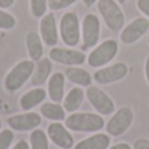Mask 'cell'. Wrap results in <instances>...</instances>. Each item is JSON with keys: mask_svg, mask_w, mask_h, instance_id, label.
<instances>
[{"mask_svg": "<svg viewBox=\"0 0 149 149\" xmlns=\"http://www.w3.org/2000/svg\"><path fill=\"white\" fill-rule=\"evenodd\" d=\"M86 97H88V101L90 102V105L101 115H110L115 110L114 101L100 88L89 86L86 90Z\"/></svg>", "mask_w": 149, "mask_h": 149, "instance_id": "obj_9", "label": "cell"}, {"mask_svg": "<svg viewBox=\"0 0 149 149\" xmlns=\"http://www.w3.org/2000/svg\"><path fill=\"white\" fill-rule=\"evenodd\" d=\"M134 149H149V140L148 139H139L135 141Z\"/></svg>", "mask_w": 149, "mask_h": 149, "instance_id": "obj_29", "label": "cell"}, {"mask_svg": "<svg viewBox=\"0 0 149 149\" xmlns=\"http://www.w3.org/2000/svg\"><path fill=\"white\" fill-rule=\"evenodd\" d=\"M77 0H47L49 3V8L51 10H62L64 8H68L70 5L74 4Z\"/></svg>", "mask_w": 149, "mask_h": 149, "instance_id": "obj_27", "label": "cell"}, {"mask_svg": "<svg viewBox=\"0 0 149 149\" xmlns=\"http://www.w3.org/2000/svg\"><path fill=\"white\" fill-rule=\"evenodd\" d=\"M25 45L30 60L38 62L43 58V41L36 31H28L25 37Z\"/></svg>", "mask_w": 149, "mask_h": 149, "instance_id": "obj_18", "label": "cell"}, {"mask_svg": "<svg viewBox=\"0 0 149 149\" xmlns=\"http://www.w3.org/2000/svg\"><path fill=\"white\" fill-rule=\"evenodd\" d=\"M34 67H36V64H34L33 60H21V62H18L5 76V89L8 92H17L18 89H21L26 84V81L31 79Z\"/></svg>", "mask_w": 149, "mask_h": 149, "instance_id": "obj_2", "label": "cell"}, {"mask_svg": "<svg viewBox=\"0 0 149 149\" xmlns=\"http://www.w3.org/2000/svg\"><path fill=\"white\" fill-rule=\"evenodd\" d=\"M10 149H29V144H28V141H25V140H20L18 143L15 144V147L10 148Z\"/></svg>", "mask_w": 149, "mask_h": 149, "instance_id": "obj_30", "label": "cell"}, {"mask_svg": "<svg viewBox=\"0 0 149 149\" xmlns=\"http://www.w3.org/2000/svg\"><path fill=\"white\" fill-rule=\"evenodd\" d=\"M15 0H0V8L1 9H7V8L12 7Z\"/></svg>", "mask_w": 149, "mask_h": 149, "instance_id": "obj_31", "label": "cell"}, {"mask_svg": "<svg viewBox=\"0 0 149 149\" xmlns=\"http://www.w3.org/2000/svg\"><path fill=\"white\" fill-rule=\"evenodd\" d=\"M97 1L98 0H82V3L85 4V7H88V8L92 7V5L94 4V3H97Z\"/></svg>", "mask_w": 149, "mask_h": 149, "instance_id": "obj_34", "label": "cell"}, {"mask_svg": "<svg viewBox=\"0 0 149 149\" xmlns=\"http://www.w3.org/2000/svg\"><path fill=\"white\" fill-rule=\"evenodd\" d=\"M145 77H147V81L149 84V55H148L147 60H145Z\"/></svg>", "mask_w": 149, "mask_h": 149, "instance_id": "obj_33", "label": "cell"}, {"mask_svg": "<svg viewBox=\"0 0 149 149\" xmlns=\"http://www.w3.org/2000/svg\"><path fill=\"white\" fill-rule=\"evenodd\" d=\"M82 49L88 50L98 43L101 33L100 18L93 13H88L82 20Z\"/></svg>", "mask_w": 149, "mask_h": 149, "instance_id": "obj_7", "label": "cell"}, {"mask_svg": "<svg viewBox=\"0 0 149 149\" xmlns=\"http://www.w3.org/2000/svg\"><path fill=\"white\" fill-rule=\"evenodd\" d=\"M107 149H132L131 147H130L127 143H118V144L113 145V147L107 148Z\"/></svg>", "mask_w": 149, "mask_h": 149, "instance_id": "obj_32", "label": "cell"}, {"mask_svg": "<svg viewBox=\"0 0 149 149\" xmlns=\"http://www.w3.org/2000/svg\"><path fill=\"white\" fill-rule=\"evenodd\" d=\"M137 8L140 12L149 17V0H137Z\"/></svg>", "mask_w": 149, "mask_h": 149, "instance_id": "obj_28", "label": "cell"}, {"mask_svg": "<svg viewBox=\"0 0 149 149\" xmlns=\"http://www.w3.org/2000/svg\"><path fill=\"white\" fill-rule=\"evenodd\" d=\"M64 76L71 82L80 85V86H90V84H92V74L88 71H85L84 68L70 67L65 70Z\"/></svg>", "mask_w": 149, "mask_h": 149, "instance_id": "obj_22", "label": "cell"}, {"mask_svg": "<svg viewBox=\"0 0 149 149\" xmlns=\"http://www.w3.org/2000/svg\"><path fill=\"white\" fill-rule=\"evenodd\" d=\"M128 73V67L126 63H115L109 67H102L94 73V80L101 85L113 84L124 79Z\"/></svg>", "mask_w": 149, "mask_h": 149, "instance_id": "obj_11", "label": "cell"}, {"mask_svg": "<svg viewBox=\"0 0 149 149\" xmlns=\"http://www.w3.org/2000/svg\"><path fill=\"white\" fill-rule=\"evenodd\" d=\"M64 85H65V76L62 72H55L50 76L47 92L52 102L60 103L64 100Z\"/></svg>", "mask_w": 149, "mask_h": 149, "instance_id": "obj_15", "label": "cell"}, {"mask_svg": "<svg viewBox=\"0 0 149 149\" xmlns=\"http://www.w3.org/2000/svg\"><path fill=\"white\" fill-rule=\"evenodd\" d=\"M52 71V63L49 58H42L41 60L36 62L33 74H31V85L33 86H42L47 80Z\"/></svg>", "mask_w": 149, "mask_h": 149, "instance_id": "obj_17", "label": "cell"}, {"mask_svg": "<svg viewBox=\"0 0 149 149\" xmlns=\"http://www.w3.org/2000/svg\"><path fill=\"white\" fill-rule=\"evenodd\" d=\"M148 43H149V38H148Z\"/></svg>", "mask_w": 149, "mask_h": 149, "instance_id": "obj_37", "label": "cell"}, {"mask_svg": "<svg viewBox=\"0 0 149 149\" xmlns=\"http://www.w3.org/2000/svg\"><path fill=\"white\" fill-rule=\"evenodd\" d=\"M134 122V111L130 107H120L106 124V131L111 136L123 135Z\"/></svg>", "mask_w": 149, "mask_h": 149, "instance_id": "obj_6", "label": "cell"}, {"mask_svg": "<svg viewBox=\"0 0 149 149\" xmlns=\"http://www.w3.org/2000/svg\"><path fill=\"white\" fill-rule=\"evenodd\" d=\"M84 95H85V93L81 88H73V89H71L67 93V95L64 97V100H63V107H64V110L71 114L77 111L80 109V106H81L82 101H84Z\"/></svg>", "mask_w": 149, "mask_h": 149, "instance_id": "obj_20", "label": "cell"}, {"mask_svg": "<svg viewBox=\"0 0 149 149\" xmlns=\"http://www.w3.org/2000/svg\"><path fill=\"white\" fill-rule=\"evenodd\" d=\"M42 122V118L38 113L34 111H28L24 114H16L8 118L7 123L10 130H15L18 132H28L34 131L38 128Z\"/></svg>", "mask_w": 149, "mask_h": 149, "instance_id": "obj_8", "label": "cell"}, {"mask_svg": "<svg viewBox=\"0 0 149 149\" xmlns=\"http://www.w3.org/2000/svg\"><path fill=\"white\" fill-rule=\"evenodd\" d=\"M118 50V42L115 39H106L88 55V64L93 68H102L116 56Z\"/></svg>", "mask_w": 149, "mask_h": 149, "instance_id": "obj_5", "label": "cell"}, {"mask_svg": "<svg viewBox=\"0 0 149 149\" xmlns=\"http://www.w3.org/2000/svg\"><path fill=\"white\" fill-rule=\"evenodd\" d=\"M110 145V137L105 134H95L79 141L73 149H107Z\"/></svg>", "mask_w": 149, "mask_h": 149, "instance_id": "obj_19", "label": "cell"}, {"mask_svg": "<svg viewBox=\"0 0 149 149\" xmlns=\"http://www.w3.org/2000/svg\"><path fill=\"white\" fill-rule=\"evenodd\" d=\"M30 148L31 149H50L49 136L45 131L36 128L30 134Z\"/></svg>", "mask_w": 149, "mask_h": 149, "instance_id": "obj_23", "label": "cell"}, {"mask_svg": "<svg viewBox=\"0 0 149 149\" xmlns=\"http://www.w3.org/2000/svg\"><path fill=\"white\" fill-rule=\"evenodd\" d=\"M41 115L52 122L65 120V110L60 103L56 102H45L41 106Z\"/></svg>", "mask_w": 149, "mask_h": 149, "instance_id": "obj_21", "label": "cell"}, {"mask_svg": "<svg viewBox=\"0 0 149 149\" xmlns=\"http://www.w3.org/2000/svg\"><path fill=\"white\" fill-rule=\"evenodd\" d=\"M16 24H17V21H16L15 16L5 12L4 9L0 8V29H3V30H10V29H13L16 26Z\"/></svg>", "mask_w": 149, "mask_h": 149, "instance_id": "obj_25", "label": "cell"}, {"mask_svg": "<svg viewBox=\"0 0 149 149\" xmlns=\"http://www.w3.org/2000/svg\"><path fill=\"white\" fill-rule=\"evenodd\" d=\"M49 55L52 62L65 65H80L86 60V56L82 51L63 47H51Z\"/></svg>", "mask_w": 149, "mask_h": 149, "instance_id": "obj_10", "label": "cell"}, {"mask_svg": "<svg viewBox=\"0 0 149 149\" xmlns=\"http://www.w3.org/2000/svg\"><path fill=\"white\" fill-rule=\"evenodd\" d=\"M0 131H1V122H0Z\"/></svg>", "mask_w": 149, "mask_h": 149, "instance_id": "obj_36", "label": "cell"}, {"mask_svg": "<svg viewBox=\"0 0 149 149\" xmlns=\"http://www.w3.org/2000/svg\"><path fill=\"white\" fill-rule=\"evenodd\" d=\"M46 98V90L43 88L38 86L34 89L28 90L26 93H24L20 98V107L24 111H30L31 109L37 107L38 105H41Z\"/></svg>", "mask_w": 149, "mask_h": 149, "instance_id": "obj_16", "label": "cell"}, {"mask_svg": "<svg viewBox=\"0 0 149 149\" xmlns=\"http://www.w3.org/2000/svg\"><path fill=\"white\" fill-rule=\"evenodd\" d=\"M15 139V134L10 128L0 131V149H9Z\"/></svg>", "mask_w": 149, "mask_h": 149, "instance_id": "obj_26", "label": "cell"}, {"mask_svg": "<svg viewBox=\"0 0 149 149\" xmlns=\"http://www.w3.org/2000/svg\"><path fill=\"white\" fill-rule=\"evenodd\" d=\"M116 1H118V3H119V4H124V3H126V1H127V0H116Z\"/></svg>", "mask_w": 149, "mask_h": 149, "instance_id": "obj_35", "label": "cell"}, {"mask_svg": "<svg viewBox=\"0 0 149 149\" xmlns=\"http://www.w3.org/2000/svg\"><path fill=\"white\" fill-rule=\"evenodd\" d=\"M149 30V20L145 17H137L132 20L120 33V41L126 45L137 42Z\"/></svg>", "mask_w": 149, "mask_h": 149, "instance_id": "obj_12", "label": "cell"}, {"mask_svg": "<svg viewBox=\"0 0 149 149\" xmlns=\"http://www.w3.org/2000/svg\"><path fill=\"white\" fill-rule=\"evenodd\" d=\"M47 136L56 147L62 149H71L74 144L73 136L71 135L70 130L63 126L60 122H54L47 127Z\"/></svg>", "mask_w": 149, "mask_h": 149, "instance_id": "obj_14", "label": "cell"}, {"mask_svg": "<svg viewBox=\"0 0 149 149\" xmlns=\"http://www.w3.org/2000/svg\"><path fill=\"white\" fill-rule=\"evenodd\" d=\"M39 36L46 46L55 47L59 41V29L56 25V18L52 13H46L39 21Z\"/></svg>", "mask_w": 149, "mask_h": 149, "instance_id": "obj_13", "label": "cell"}, {"mask_svg": "<svg viewBox=\"0 0 149 149\" xmlns=\"http://www.w3.org/2000/svg\"><path fill=\"white\" fill-rule=\"evenodd\" d=\"M64 122L65 127L74 132H97L105 126L102 116L93 113H72Z\"/></svg>", "mask_w": 149, "mask_h": 149, "instance_id": "obj_1", "label": "cell"}, {"mask_svg": "<svg viewBox=\"0 0 149 149\" xmlns=\"http://www.w3.org/2000/svg\"><path fill=\"white\" fill-rule=\"evenodd\" d=\"M98 10L111 31H119L124 26V13L115 0H98Z\"/></svg>", "mask_w": 149, "mask_h": 149, "instance_id": "obj_4", "label": "cell"}, {"mask_svg": "<svg viewBox=\"0 0 149 149\" xmlns=\"http://www.w3.org/2000/svg\"><path fill=\"white\" fill-rule=\"evenodd\" d=\"M47 8H49L47 0H30V10L34 17L42 18L46 15Z\"/></svg>", "mask_w": 149, "mask_h": 149, "instance_id": "obj_24", "label": "cell"}, {"mask_svg": "<svg viewBox=\"0 0 149 149\" xmlns=\"http://www.w3.org/2000/svg\"><path fill=\"white\" fill-rule=\"evenodd\" d=\"M59 36L67 46L74 47L79 45L81 38V29L76 12H65L62 16L59 24Z\"/></svg>", "mask_w": 149, "mask_h": 149, "instance_id": "obj_3", "label": "cell"}]
</instances>
